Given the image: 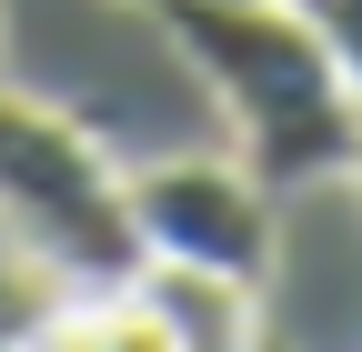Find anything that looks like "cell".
<instances>
[{
  "instance_id": "1",
  "label": "cell",
  "mask_w": 362,
  "mask_h": 352,
  "mask_svg": "<svg viewBox=\"0 0 362 352\" xmlns=\"http://www.w3.org/2000/svg\"><path fill=\"white\" fill-rule=\"evenodd\" d=\"M151 20L171 30V51L192 61L211 91L232 161L272 192H312L352 171V121L362 91L332 71V51L312 40L292 0H151Z\"/></svg>"
},
{
  "instance_id": "2",
  "label": "cell",
  "mask_w": 362,
  "mask_h": 352,
  "mask_svg": "<svg viewBox=\"0 0 362 352\" xmlns=\"http://www.w3.org/2000/svg\"><path fill=\"white\" fill-rule=\"evenodd\" d=\"M0 232H11L71 302H101L141 282V222H131V182L90 151V131L61 121L0 81Z\"/></svg>"
},
{
  "instance_id": "3",
  "label": "cell",
  "mask_w": 362,
  "mask_h": 352,
  "mask_svg": "<svg viewBox=\"0 0 362 352\" xmlns=\"http://www.w3.org/2000/svg\"><path fill=\"white\" fill-rule=\"evenodd\" d=\"M272 201H282V192L252 182L242 161L192 151V161H151L141 182H131V222H141V252L151 262H181V272L272 292V262H282Z\"/></svg>"
},
{
  "instance_id": "4",
  "label": "cell",
  "mask_w": 362,
  "mask_h": 352,
  "mask_svg": "<svg viewBox=\"0 0 362 352\" xmlns=\"http://www.w3.org/2000/svg\"><path fill=\"white\" fill-rule=\"evenodd\" d=\"M161 312L171 352H262V292L242 282H211V272H181V262H141V282H131Z\"/></svg>"
},
{
  "instance_id": "5",
  "label": "cell",
  "mask_w": 362,
  "mask_h": 352,
  "mask_svg": "<svg viewBox=\"0 0 362 352\" xmlns=\"http://www.w3.org/2000/svg\"><path fill=\"white\" fill-rule=\"evenodd\" d=\"M21 352H171V332L141 292H101V302H61Z\"/></svg>"
},
{
  "instance_id": "6",
  "label": "cell",
  "mask_w": 362,
  "mask_h": 352,
  "mask_svg": "<svg viewBox=\"0 0 362 352\" xmlns=\"http://www.w3.org/2000/svg\"><path fill=\"white\" fill-rule=\"evenodd\" d=\"M61 302H71V292H61L51 272H40V262H30V252H21L11 232H0V352H21V342H30L40 322L61 312Z\"/></svg>"
},
{
  "instance_id": "7",
  "label": "cell",
  "mask_w": 362,
  "mask_h": 352,
  "mask_svg": "<svg viewBox=\"0 0 362 352\" xmlns=\"http://www.w3.org/2000/svg\"><path fill=\"white\" fill-rule=\"evenodd\" d=\"M292 11L312 20V40L332 51V71L362 91V0H292Z\"/></svg>"
},
{
  "instance_id": "8",
  "label": "cell",
  "mask_w": 362,
  "mask_h": 352,
  "mask_svg": "<svg viewBox=\"0 0 362 352\" xmlns=\"http://www.w3.org/2000/svg\"><path fill=\"white\" fill-rule=\"evenodd\" d=\"M342 182H362V121H352V171H342Z\"/></svg>"
},
{
  "instance_id": "9",
  "label": "cell",
  "mask_w": 362,
  "mask_h": 352,
  "mask_svg": "<svg viewBox=\"0 0 362 352\" xmlns=\"http://www.w3.org/2000/svg\"><path fill=\"white\" fill-rule=\"evenodd\" d=\"M141 11H151V0H141Z\"/></svg>"
}]
</instances>
